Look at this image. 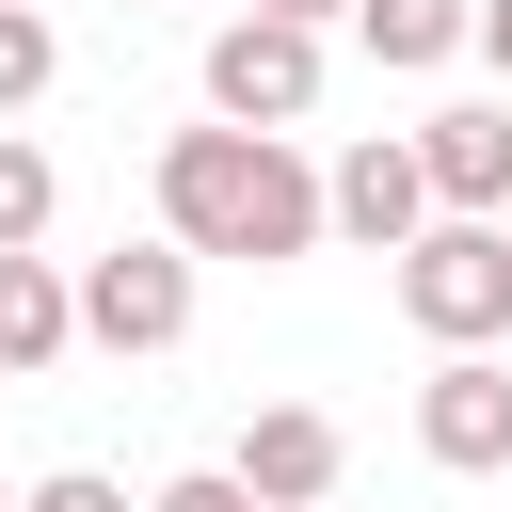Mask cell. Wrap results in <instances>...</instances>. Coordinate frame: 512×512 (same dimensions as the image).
<instances>
[{
    "label": "cell",
    "instance_id": "6da1fadb",
    "mask_svg": "<svg viewBox=\"0 0 512 512\" xmlns=\"http://www.w3.org/2000/svg\"><path fill=\"white\" fill-rule=\"evenodd\" d=\"M160 240L208 272V256H240V272H288V256H320V160L288 144V128H160Z\"/></svg>",
    "mask_w": 512,
    "mask_h": 512
},
{
    "label": "cell",
    "instance_id": "7a4b0ae2",
    "mask_svg": "<svg viewBox=\"0 0 512 512\" xmlns=\"http://www.w3.org/2000/svg\"><path fill=\"white\" fill-rule=\"evenodd\" d=\"M384 272H400V320H416L432 352H496V336H512V224H448V208H432Z\"/></svg>",
    "mask_w": 512,
    "mask_h": 512
},
{
    "label": "cell",
    "instance_id": "3957f363",
    "mask_svg": "<svg viewBox=\"0 0 512 512\" xmlns=\"http://www.w3.org/2000/svg\"><path fill=\"white\" fill-rule=\"evenodd\" d=\"M208 128H304L320 80H336V32H288V16H208Z\"/></svg>",
    "mask_w": 512,
    "mask_h": 512
},
{
    "label": "cell",
    "instance_id": "277c9868",
    "mask_svg": "<svg viewBox=\"0 0 512 512\" xmlns=\"http://www.w3.org/2000/svg\"><path fill=\"white\" fill-rule=\"evenodd\" d=\"M192 336V256L144 224V240H112V256H80V352H176Z\"/></svg>",
    "mask_w": 512,
    "mask_h": 512
},
{
    "label": "cell",
    "instance_id": "5b68a950",
    "mask_svg": "<svg viewBox=\"0 0 512 512\" xmlns=\"http://www.w3.org/2000/svg\"><path fill=\"white\" fill-rule=\"evenodd\" d=\"M432 224V176H416V128H352L336 160H320V240H352V256H400Z\"/></svg>",
    "mask_w": 512,
    "mask_h": 512
},
{
    "label": "cell",
    "instance_id": "8992f818",
    "mask_svg": "<svg viewBox=\"0 0 512 512\" xmlns=\"http://www.w3.org/2000/svg\"><path fill=\"white\" fill-rule=\"evenodd\" d=\"M224 480H240L256 512H320V496L352 480V432H336L320 400H256V416H240V448H224Z\"/></svg>",
    "mask_w": 512,
    "mask_h": 512
},
{
    "label": "cell",
    "instance_id": "52a82bcc",
    "mask_svg": "<svg viewBox=\"0 0 512 512\" xmlns=\"http://www.w3.org/2000/svg\"><path fill=\"white\" fill-rule=\"evenodd\" d=\"M416 448H432L448 480H512V368H496V352H432V384H416Z\"/></svg>",
    "mask_w": 512,
    "mask_h": 512
},
{
    "label": "cell",
    "instance_id": "ba28073f",
    "mask_svg": "<svg viewBox=\"0 0 512 512\" xmlns=\"http://www.w3.org/2000/svg\"><path fill=\"white\" fill-rule=\"evenodd\" d=\"M416 176H432L448 224H496V208H512V96H448V112H416Z\"/></svg>",
    "mask_w": 512,
    "mask_h": 512
},
{
    "label": "cell",
    "instance_id": "9c48e42d",
    "mask_svg": "<svg viewBox=\"0 0 512 512\" xmlns=\"http://www.w3.org/2000/svg\"><path fill=\"white\" fill-rule=\"evenodd\" d=\"M64 352H80V272L64 256H0V384H32Z\"/></svg>",
    "mask_w": 512,
    "mask_h": 512
},
{
    "label": "cell",
    "instance_id": "30bf717a",
    "mask_svg": "<svg viewBox=\"0 0 512 512\" xmlns=\"http://www.w3.org/2000/svg\"><path fill=\"white\" fill-rule=\"evenodd\" d=\"M384 80H432V64H464V32H480V0H352L336 16Z\"/></svg>",
    "mask_w": 512,
    "mask_h": 512
},
{
    "label": "cell",
    "instance_id": "8fae6325",
    "mask_svg": "<svg viewBox=\"0 0 512 512\" xmlns=\"http://www.w3.org/2000/svg\"><path fill=\"white\" fill-rule=\"evenodd\" d=\"M48 224H64V160L32 128H0V256H48Z\"/></svg>",
    "mask_w": 512,
    "mask_h": 512
},
{
    "label": "cell",
    "instance_id": "7c38bea8",
    "mask_svg": "<svg viewBox=\"0 0 512 512\" xmlns=\"http://www.w3.org/2000/svg\"><path fill=\"white\" fill-rule=\"evenodd\" d=\"M48 80H64V32H48V0H0V128H16Z\"/></svg>",
    "mask_w": 512,
    "mask_h": 512
},
{
    "label": "cell",
    "instance_id": "4fadbf2b",
    "mask_svg": "<svg viewBox=\"0 0 512 512\" xmlns=\"http://www.w3.org/2000/svg\"><path fill=\"white\" fill-rule=\"evenodd\" d=\"M16 512H144L112 464H48V480H16Z\"/></svg>",
    "mask_w": 512,
    "mask_h": 512
},
{
    "label": "cell",
    "instance_id": "5bb4252c",
    "mask_svg": "<svg viewBox=\"0 0 512 512\" xmlns=\"http://www.w3.org/2000/svg\"><path fill=\"white\" fill-rule=\"evenodd\" d=\"M144 512H256V496H240V480H224V464H192V480H160V496H144Z\"/></svg>",
    "mask_w": 512,
    "mask_h": 512
},
{
    "label": "cell",
    "instance_id": "9a60e30c",
    "mask_svg": "<svg viewBox=\"0 0 512 512\" xmlns=\"http://www.w3.org/2000/svg\"><path fill=\"white\" fill-rule=\"evenodd\" d=\"M240 16H288V32H336L352 0H240Z\"/></svg>",
    "mask_w": 512,
    "mask_h": 512
},
{
    "label": "cell",
    "instance_id": "2e32d148",
    "mask_svg": "<svg viewBox=\"0 0 512 512\" xmlns=\"http://www.w3.org/2000/svg\"><path fill=\"white\" fill-rule=\"evenodd\" d=\"M464 48H480V64L512 80V0H480V32H464Z\"/></svg>",
    "mask_w": 512,
    "mask_h": 512
},
{
    "label": "cell",
    "instance_id": "e0dca14e",
    "mask_svg": "<svg viewBox=\"0 0 512 512\" xmlns=\"http://www.w3.org/2000/svg\"><path fill=\"white\" fill-rule=\"evenodd\" d=\"M0 512H16V480H0Z\"/></svg>",
    "mask_w": 512,
    "mask_h": 512
},
{
    "label": "cell",
    "instance_id": "ac0fdd59",
    "mask_svg": "<svg viewBox=\"0 0 512 512\" xmlns=\"http://www.w3.org/2000/svg\"><path fill=\"white\" fill-rule=\"evenodd\" d=\"M496 224H512V208H496Z\"/></svg>",
    "mask_w": 512,
    "mask_h": 512
}]
</instances>
